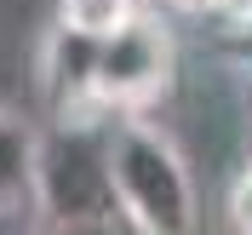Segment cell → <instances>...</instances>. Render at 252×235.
<instances>
[{"label":"cell","mask_w":252,"mask_h":235,"mask_svg":"<svg viewBox=\"0 0 252 235\" xmlns=\"http://www.w3.org/2000/svg\"><path fill=\"white\" fill-rule=\"evenodd\" d=\"M172 80V40L155 17H132L109 40H97L92 52V109H115L126 121H138Z\"/></svg>","instance_id":"3957f363"},{"label":"cell","mask_w":252,"mask_h":235,"mask_svg":"<svg viewBox=\"0 0 252 235\" xmlns=\"http://www.w3.org/2000/svg\"><path fill=\"white\" fill-rule=\"evenodd\" d=\"M138 17V0H58V29L80 40H109Z\"/></svg>","instance_id":"5b68a950"},{"label":"cell","mask_w":252,"mask_h":235,"mask_svg":"<svg viewBox=\"0 0 252 235\" xmlns=\"http://www.w3.org/2000/svg\"><path fill=\"white\" fill-rule=\"evenodd\" d=\"M229 34H235V40H229V46H235V58H241V69H247V75H252V23H247V29H229Z\"/></svg>","instance_id":"9c48e42d"},{"label":"cell","mask_w":252,"mask_h":235,"mask_svg":"<svg viewBox=\"0 0 252 235\" xmlns=\"http://www.w3.org/2000/svg\"><path fill=\"white\" fill-rule=\"evenodd\" d=\"M29 195L52 224H121L115 212V172H109V132H97L86 115L34 138V178Z\"/></svg>","instance_id":"7a4b0ae2"},{"label":"cell","mask_w":252,"mask_h":235,"mask_svg":"<svg viewBox=\"0 0 252 235\" xmlns=\"http://www.w3.org/2000/svg\"><path fill=\"white\" fill-rule=\"evenodd\" d=\"M178 6H206V0H178Z\"/></svg>","instance_id":"30bf717a"},{"label":"cell","mask_w":252,"mask_h":235,"mask_svg":"<svg viewBox=\"0 0 252 235\" xmlns=\"http://www.w3.org/2000/svg\"><path fill=\"white\" fill-rule=\"evenodd\" d=\"M29 178H34V132L12 109H0V212L17 195H29Z\"/></svg>","instance_id":"277c9868"},{"label":"cell","mask_w":252,"mask_h":235,"mask_svg":"<svg viewBox=\"0 0 252 235\" xmlns=\"http://www.w3.org/2000/svg\"><path fill=\"white\" fill-rule=\"evenodd\" d=\"M229 224H235V235H252V167L229 184Z\"/></svg>","instance_id":"8992f818"},{"label":"cell","mask_w":252,"mask_h":235,"mask_svg":"<svg viewBox=\"0 0 252 235\" xmlns=\"http://www.w3.org/2000/svg\"><path fill=\"white\" fill-rule=\"evenodd\" d=\"M201 12H212L218 23H229V29H247L252 23V0H206Z\"/></svg>","instance_id":"52a82bcc"},{"label":"cell","mask_w":252,"mask_h":235,"mask_svg":"<svg viewBox=\"0 0 252 235\" xmlns=\"http://www.w3.org/2000/svg\"><path fill=\"white\" fill-rule=\"evenodd\" d=\"M109 172H115V212L132 235H195L201 201L195 178L166 132L149 121H121L109 132Z\"/></svg>","instance_id":"6da1fadb"},{"label":"cell","mask_w":252,"mask_h":235,"mask_svg":"<svg viewBox=\"0 0 252 235\" xmlns=\"http://www.w3.org/2000/svg\"><path fill=\"white\" fill-rule=\"evenodd\" d=\"M46 235H132V230H121V224H52Z\"/></svg>","instance_id":"ba28073f"}]
</instances>
